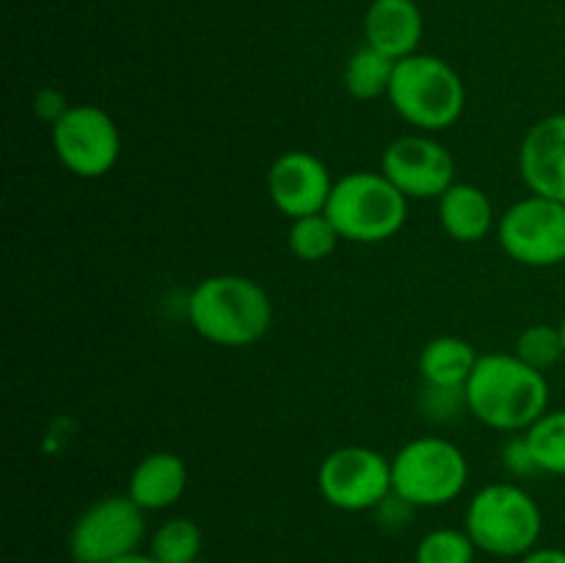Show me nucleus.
Masks as SVG:
<instances>
[{
  "mask_svg": "<svg viewBox=\"0 0 565 563\" xmlns=\"http://www.w3.org/2000/svg\"><path fill=\"white\" fill-rule=\"evenodd\" d=\"M467 408L475 419L505 434H524L550 412V381L516 353H486L467 381Z\"/></svg>",
  "mask_w": 565,
  "mask_h": 563,
  "instance_id": "1",
  "label": "nucleus"
},
{
  "mask_svg": "<svg viewBox=\"0 0 565 563\" xmlns=\"http://www.w3.org/2000/svg\"><path fill=\"white\" fill-rule=\"evenodd\" d=\"M185 312L193 331L221 348L254 346L274 323V304L265 287L241 274H215L199 282Z\"/></svg>",
  "mask_w": 565,
  "mask_h": 563,
  "instance_id": "2",
  "label": "nucleus"
},
{
  "mask_svg": "<svg viewBox=\"0 0 565 563\" xmlns=\"http://www.w3.org/2000/svg\"><path fill=\"white\" fill-rule=\"evenodd\" d=\"M386 97L403 121L425 132H439L461 119L467 88L447 61L414 53L395 64Z\"/></svg>",
  "mask_w": 565,
  "mask_h": 563,
  "instance_id": "3",
  "label": "nucleus"
},
{
  "mask_svg": "<svg viewBox=\"0 0 565 563\" xmlns=\"http://www.w3.org/2000/svg\"><path fill=\"white\" fill-rule=\"evenodd\" d=\"M326 215L342 241L384 243L403 230L408 199L397 191L384 171H351L334 180L326 202Z\"/></svg>",
  "mask_w": 565,
  "mask_h": 563,
  "instance_id": "4",
  "label": "nucleus"
},
{
  "mask_svg": "<svg viewBox=\"0 0 565 563\" xmlns=\"http://www.w3.org/2000/svg\"><path fill=\"white\" fill-rule=\"evenodd\" d=\"M541 508L513 484L483 486L469 500L467 533L475 546L497 557H524L541 535Z\"/></svg>",
  "mask_w": 565,
  "mask_h": 563,
  "instance_id": "5",
  "label": "nucleus"
},
{
  "mask_svg": "<svg viewBox=\"0 0 565 563\" xmlns=\"http://www.w3.org/2000/svg\"><path fill=\"white\" fill-rule=\"evenodd\" d=\"M467 480V456L441 436H417L392 458V491L417 508L447 506L461 495Z\"/></svg>",
  "mask_w": 565,
  "mask_h": 563,
  "instance_id": "6",
  "label": "nucleus"
},
{
  "mask_svg": "<svg viewBox=\"0 0 565 563\" xmlns=\"http://www.w3.org/2000/svg\"><path fill=\"white\" fill-rule=\"evenodd\" d=\"M502 252L527 268H552L565 263V204L546 196L513 202L497 221Z\"/></svg>",
  "mask_w": 565,
  "mask_h": 563,
  "instance_id": "7",
  "label": "nucleus"
},
{
  "mask_svg": "<svg viewBox=\"0 0 565 563\" xmlns=\"http://www.w3.org/2000/svg\"><path fill=\"white\" fill-rule=\"evenodd\" d=\"M318 489L331 508L370 511L392 495V458L364 445L337 447L320 461Z\"/></svg>",
  "mask_w": 565,
  "mask_h": 563,
  "instance_id": "8",
  "label": "nucleus"
},
{
  "mask_svg": "<svg viewBox=\"0 0 565 563\" xmlns=\"http://www.w3.org/2000/svg\"><path fill=\"white\" fill-rule=\"evenodd\" d=\"M53 149L66 171L83 180H99L119 163V127L99 105H70L53 125Z\"/></svg>",
  "mask_w": 565,
  "mask_h": 563,
  "instance_id": "9",
  "label": "nucleus"
},
{
  "mask_svg": "<svg viewBox=\"0 0 565 563\" xmlns=\"http://www.w3.org/2000/svg\"><path fill=\"white\" fill-rule=\"evenodd\" d=\"M147 533L143 508L130 497H103L77 517L70 533L75 563H110L138 550Z\"/></svg>",
  "mask_w": 565,
  "mask_h": 563,
  "instance_id": "10",
  "label": "nucleus"
},
{
  "mask_svg": "<svg viewBox=\"0 0 565 563\" xmlns=\"http://www.w3.org/2000/svg\"><path fill=\"white\" fill-rule=\"evenodd\" d=\"M381 171L406 199H439L456 182V160L436 138L401 136L381 155Z\"/></svg>",
  "mask_w": 565,
  "mask_h": 563,
  "instance_id": "11",
  "label": "nucleus"
},
{
  "mask_svg": "<svg viewBox=\"0 0 565 563\" xmlns=\"http://www.w3.org/2000/svg\"><path fill=\"white\" fill-rule=\"evenodd\" d=\"M265 185H268L274 208L296 221L303 215L323 213L334 180L318 155L307 152V149H290L274 160Z\"/></svg>",
  "mask_w": 565,
  "mask_h": 563,
  "instance_id": "12",
  "label": "nucleus"
},
{
  "mask_svg": "<svg viewBox=\"0 0 565 563\" xmlns=\"http://www.w3.org/2000/svg\"><path fill=\"white\" fill-rule=\"evenodd\" d=\"M519 174L530 193L565 204V114L544 116L524 132Z\"/></svg>",
  "mask_w": 565,
  "mask_h": 563,
  "instance_id": "13",
  "label": "nucleus"
},
{
  "mask_svg": "<svg viewBox=\"0 0 565 563\" xmlns=\"http://www.w3.org/2000/svg\"><path fill=\"white\" fill-rule=\"evenodd\" d=\"M364 39L392 61L408 59L423 39V11L414 0H373L364 17Z\"/></svg>",
  "mask_w": 565,
  "mask_h": 563,
  "instance_id": "14",
  "label": "nucleus"
},
{
  "mask_svg": "<svg viewBox=\"0 0 565 563\" xmlns=\"http://www.w3.org/2000/svg\"><path fill=\"white\" fill-rule=\"evenodd\" d=\"M188 489V467L177 453L158 450L132 467L127 497L143 511H166Z\"/></svg>",
  "mask_w": 565,
  "mask_h": 563,
  "instance_id": "15",
  "label": "nucleus"
},
{
  "mask_svg": "<svg viewBox=\"0 0 565 563\" xmlns=\"http://www.w3.org/2000/svg\"><path fill=\"white\" fill-rule=\"evenodd\" d=\"M436 202L441 230L458 243H480L500 221L489 193L475 182H452Z\"/></svg>",
  "mask_w": 565,
  "mask_h": 563,
  "instance_id": "16",
  "label": "nucleus"
},
{
  "mask_svg": "<svg viewBox=\"0 0 565 563\" xmlns=\"http://www.w3.org/2000/svg\"><path fill=\"white\" fill-rule=\"evenodd\" d=\"M480 353L461 337H434L419 351V375L430 386H467Z\"/></svg>",
  "mask_w": 565,
  "mask_h": 563,
  "instance_id": "17",
  "label": "nucleus"
},
{
  "mask_svg": "<svg viewBox=\"0 0 565 563\" xmlns=\"http://www.w3.org/2000/svg\"><path fill=\"white\" fill-rule=\"evenodd\" d=\"M395 64L397 61H392L390 55L364 44L345 64V75H342L345 92L353 99H362V103L386 97L392 86V75H395Z\"/></svg>",
  "mask_w": 565,
  "mask_h": 563,
  "instance_id": "18",
  "label": "nucleus"
},
{
  "mask_svg": "<svg viewBox=\"0 0 565 563\" xmlns=\"http://www.w3.org/2000/svg\"><path fill=\"white\" fill-rule=\"evenodd\" d=\"M539 472L565 478V408L546 412L524 431Z\"/></svg>",
  "mask_w": 565,
  "mask_h": 563,
  "instance_id": "19",
  "label": "nucleus"
},
{
  "mask_svg": "<svg viewBox=\"0 0 565 563\" xmlns=\"http://www.w3.org/2000/svg\"><path fill=\"white\" fill-rule=\"evenodd\" d=\"M340 241V232H337V226L331 224L326 213L296 219L290 224V232H287V246L303 263H320V259L331 257Z\"/></svg>",
  "mask_w": 565,
  "mask_h": 563,
  "instance_id": "20",
  "label": "nucleus"
},
{
  "mask_svg": "<svg viewBox=\"0 0 565 563\" xmlns=\"http://www.w3.org/2000/svg\"><path fill=\"white\" fill-rule=\"evenodd\" d=\"M199 550H202V530L188 517L169 519L152 535V555L160 563H193Z\"/></svg>",
  "mask_w": 565,
  "mask_h": 563,
  "instance_id": "21",
  "label": "nucleus"
},
{
  "mask_svg": "<svg viewBox=\"0 0 565 563\" xmlns=\"http://www.w3.org/2000/svg\"><path fill=\"white\" fill-rule=\"evenodd\" d=\"M513 353H516L519 359H524L527 364H533L535 370H544L546 373V370L555 368L561 359H565L561 326H550V323L527 326V329L519 334L516 351Z\"/></svg>",
  "mask_w": 565,
  "mask_h": 563,
  "instance_id": "22",
  "label": "nucleus"
},
{
  "mask_svg": "<svg viewBox=\"0 0 565 563\" xmlns=\"http://www.w3.org/2000/svg\"><path fill=\"white\" fill-rule=\"evenodd\" d=\"M475 541L469 539L467 530H430L417 546V563H472L475 561Z\"/></svg>",
  "mask_w": 565,
  "mask_h": 563,
  "instance_id": "23",
  "label": "nucleus"
},
{
  "mask_svg": "<svg viewBox=\"0 0 565 563\" xmlns=\"http://www.w3.org/2000/svg\"><path fill=\"white\" fill-rule=\"evenodd\" d=\"M419 406L430 419H452L461 408H467V390L463 386L425 384L423 395H419Z\"/></svg>",
  "mask_w": 565,
  "mask_h": 563,
  "instance_id": "24",
  "label": "nucleus"
},
{
  "mask_svg": "<svg viewBox=\"0 0 565 563\" xmlns=\"http://www.w3.org/2000/svg\"><path fill=\"white\" fill-rule=\"evenodd\" d=\"M502 464H505L508 472H513V475L539 472V464H535L533 450H530L527 436L519 434V436H513L511 442H505V447H502Z\"/></svg>",
  "mask_w": 565,
  "mask_h": 563,
  "instance_id": "25",
  "label": "nucleus"
},
{
  "mask_svg": "<svg viewBox=\"0 0 565 563\" xmlns=\"http://www.w3.org/2000/svg\"><path fill=\"white\" fill-rule=\"evenodd\" d=\"M36 116L39 119L50 121V125H55V121L61 119V116L70 110V105H66L64 94L55 92V88H44V92L36 94Z\"/></svg>",
  "mask_w": 565,
  "mask_h": 563,
  "instance_id": "26",
  "label": "nucleus"
},
{
  "mask_svg": "<svg viewBox=\"0 0 565 563\" xmlns=\"http://www.w3.org/2000/svg\"><path fill=\"white\" fill-rule=\"evenodd\" d=\"M522 563H565V550H555V546L533 550L522 557Z\"/></svg>",
  "mask_w": 565,
  "mask_h": 563,
  "instance_id": "27",
  "label": "nucleus"
},
{
  "mask_svg": "<svg viewBox=\"0 0 565 563\" xmlns=\"http://www.w3.org/2000/svg\"><path fill=\"white\" fill-rule=\"evenodd\" d=\"M110 563H160L158 557L152 555V552H149V555H141V552H130V555H125V557H116V561H110Z\"/></svg>",
  "mask_w": 565,
  "mask_h": 563,
  "instance_id": "28",
  "label": "nucleus"
},
{
  "mask_svg": "<svg viewBox=\"0 0 565 563\" xmlns=\"http://www.w3.org/2000/svg\"><path fill=\"white\" fill-rule=\"evenodd\" d=\"M561 334H563V351H565V315H563V320H561Z\"/></svg>",
  "mask_w": 565,
  "mask_h": 563,
  "instance_id": "29",
  "label": "nucleus"
}]
</instances>
